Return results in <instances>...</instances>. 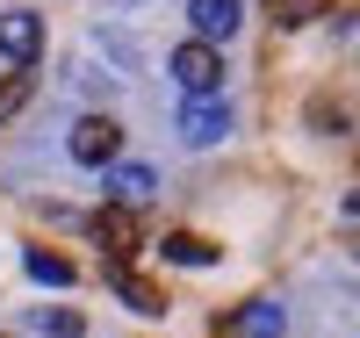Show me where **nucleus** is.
Segmentation results:
<instances>
[{
  "mask_svg": "<svg viewBox=\"0 0 360 338\" xmlns=\"http://www.w3.org/2000/svg\"><path fill=\"white\" fill-rule=\"evenodd\" d=\"M72 159L79 166H115V159H123V122H115V115L72 122Z\"/></svg>",
  "mask_w": 360,
  "mask_h": 338,
  "instance_id": "obj_1",
  "label": "nucleus"
},
{
  "mask_svg": "<svg viewBox=\"0 0 360 338\" xmlns=\"http://www.w3.org/2000/svg\"><path fill=\"white\" fill-rule=\"evenodd\" d=\"M173 79L188 86V94H217V86H224V58H217V44H209V37L180 44V51H173Z\"/></svg>",
  "mask_w": 360,
  "mask_h": 338,
  "instance_id": "obj_2",
  "label": "nucleus"
},
{
  "mask_svg": "<svg viewBox=\"0 0 360 338\" xmlns=\"http://www.w3.org/2000/svg\"><path fill=\"white\" fill-rule=\"evenodd\" d=\"M37 51H44V22L29 8H8L0 15V58L8 65H37Z\"/></svg>",
  "mask_w": 360,
  "mask_h": 338,
  "instance_id": "obj_3",
  "label": "nucleus"
},
{
  "mask_svg": "<svg viewBox=\"0 0 360 338\" xmlns=\"http://www.w3.org/2000/svg\"><path fill=\"white\" fill-rule=\"evenodd\" d=\"M224 130H231V108L217 94H195L188 108H180V137H188V144H217Z\"/></svg>",
  "mask_w": 360,
  "mask_h": 338,
  "instance_id": "obj_4",
  "label": "nucleus"
},
{
  "mask_svg": "<svg viewBox=\"0 0 360 338\" xmlns=\"http://www.w3.org/2000/svg\"><path fill=\"white\" fill-rule=\"evenodd\" d=\"M188 22H195V37L231 44V37H238V22H245V8H238V0H188Z\"/></svg>",
  "mask_w": 360,
  "mask_h": 338,
  "instance_id": "obj_5",
  "label": "nucleus"
},
{
  "mask_svg": "<svg viewBox=\"0 0 360 338\" xmlns=\"http://www.w3.org/2000/svg\"><path fill=\"white\" fill-rule=\"evenodd\" d=\"M152 195H159V173H152V166H137V159H130V166H123V159L108 166V202H123V209H144Z\"/></svg>",
  "mask_w": 360,
  "mask_h": 338,
  "instance_id": "obj_6",
  "label": "nucleus"
},
{
  "mask_svg": "<svg viewBox=\"0 0 360 338\" xmlns=\"http://www.w3.org/2000/svg\"><path fill=\"white\" fill-rule=\"evenodd\" d=\"M94 238H101L108 259H130V252H137V223H130V209H123V202L101 209V216H94Z\"/></svg>",
  "mask_w": 360,
  "mask_h": 338,
  "instance_id": "obj_7",
  "label": "nucleus"
},
{
  "mask_svg": "<svg viewBox=\"0 0 360 338\" xmlns=\"http://www.w3.org/2000/svg\"><path fill=\"white\" fill-rule=\"evenodd\" d=\"M108 288H115V295H123V302H130V310H144V317H159V310H166V295H159L152 281H137V273H130L123 259H115V266H108Z\"/></svg>",
  "mask_w": 360,
  "mask_h": 338,
  "instance_id": "obj_8",
  "label": "nucleus"
},
{
  "mask_svg": "<svg viewBox=\"0 0 360 338\" xmlns=\"http://www.w3.org/2000/svg\"><path fill=\"white\" fill-rule=\"evenodd\" d=\"M159 252H166L173 266H217V245H209V238H195V230H173Z\"/></svg>",
  "mask_w": 360,
  "mask_h": 338,
  "instance_id": "obj_9",
  "label": "nucleus"
},
{
  "mask_svg": "<svg viewBox=\"0 0 360 338\" xmlns=\"http://www.w3.org/2000/svg\"><path fill=\"white\" fill-rule=\"evenodd\" d=\"M238 331L245 338H281L288 317H281V302H245V310H238Z\"/></svg>",
  "mask_w": 360,
  "mask_h": 338,
  "instance_id": "obj_10",
  "label": "nucleus"
},
{
  "mask_svg": "<svg viewBox=\"0 0 360 338\" xmlns=\"http://www.w3.org/2000/svg\"><path fill=\"white\" fill-rule=\"evenodd\" d=\"M29 281H44V288H72V259H65V252H44V245H29Z\"/></svg>",
  "mask_w": 360,
  "mask_h": 338,
  "instance_id": "obj_11",
  "label": "nucleus"
},
{
  "mask_svg": "<svg viewBox=\"0 0 360 338\" xmlns=\"http://www.w3.org/2000/svg\"><path fill=\"white\" fill-rule=\"evenodd\" d=\"M324 15V0H274V22L281 29H303V22H317Z\"/></svg>",
  "mask_w": 360,
  "mask_h": 338,
  "instance_id": "obj_12",
  "label": "nucleus"
},
{
  "mask_svg": "<svg viewBox=\"0 0 360 338\" xmlns=\"http://www.w3.org/2000/svg\"><path fill=\"white\" fill-rule=\"evenodd\" d=\"M37 331H51V338H79L86 324H79V310H37Z\"/></svg>",
  "mask_w": 360,
  "mask_h": 338,
  "instance_id": "obj_13",
  "label": "nucleus"
},
{
  "mask_svg": "<svg viewBox=\"0 0 360 338\" xmlns=\"http://www.w3.org/2000/svg\"><path fill=\"white\" fill-rule=\"evenodd\" d=\"M22 101H29V72H22V65H15V72H8V79H0V122H8V115H15V108H22Z\"/></svg>",
  "mask_w": 360,
  "mask_h": 338,
  "instance_id": "obj_14",
  "label": "nucleus"
},
{
  "mask_svg": "<svg viewBox=\"0 0 360 338\" xmlns=\"http://www.w3.org/2000/svg\"><path fill=\"white\" fill-rule=\"evenodd\" d=\"M339 223H346V230H360V188H353V195L339 202Z\"/></svg>",
  "mask_w": 360,
  "mask_h": 338,
  "instance_id": "obj_15",
  "label": "nucleus"
}]
</instances>
